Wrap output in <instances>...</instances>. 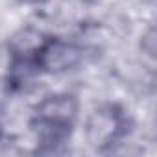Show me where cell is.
Here are the masks:
<instances>
[{
    "label": "cell",
    "mask_w": 157,
    "mask_h": 157,
    "mask_svg": "<svg viewBox=\"0 0 157 157\" xmlns=\"http://www.w3.org/2000/svg\"><path fill=\"white\" fill-rule=\"evenodd\" d=\"M76 117L78 102L72 94H52L44 98L33 115V129L37 131L39 142L48 150H56L70 135Z\"/></svg>",
    "instance_id": "1"
},
{
    "label": "cell",
    "mask_w": 157,
    "mask_h": 157,
    "mask_svg": "<svg viewBox=\"0 0 157 157\" xmlns=\"http://www.w3.org/2000/svg\"><path fill=\"white\" fill-rule=\"evenodd\" d=\"M82 61V50L72 43L59 39H46L37 54V67L48 72H65Z\"/></svg>",
    "instance_id": "2"
},
{
    "label": "cell",
    "mask_w": 157,
    "mask_h": 157,
    "mask_svg": "<svg viewBox=\"0 0 157 157\" xmlns=\"http://www.w3.org/2000/svg\"><path fill=\"white\" fill-rule=\"evenodd\" d=\"M122 120L118 113L109 111H100L96 113L91 122H89V140L94 146H107L117 140L118 133L122 131Z\"/></svg>",
    "instance_id": "3"
},
{
    "label": "cell",
    "mask_w": 157,
    "mask_h": 157,
    "mask_svg": "<svg viewBox=\"0 0 157 157\" xmlns=\"http://www.w3.org/2000/svg\"><path fill=\"white\" fill-rule=\"evenodd\" d=\"M22 4H28V6H37V4H43L44 0H19Z\"/></svg>",
    "instance_id": "4"
}]
</instances>
